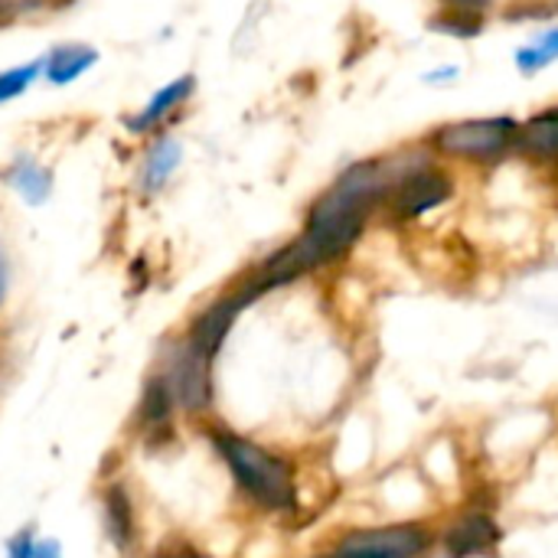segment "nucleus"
<instances>
[{
	"instance_id": "5701e85b",
	"label": "nucleus",
	"mask_w": 558,
	"mask_h": 558,
	"mask_svg": "<svg viewBox=\"0 0 558 558\" xmlns=\"http://www.w3.org/2000/svg\"><path fill=\"white\" fill-rule=\"evenodd\" d=\"M3 294H7V262L0 255V304H3Z\"/></svg>"
},
{
	"instance_id": "9d476101",
	"label": "nucleus",
	"mask_w": 558,
	"mask_h": 558,
	"mask_svg": "<svg viewBox=\"0 0 558 558\" xmlns=\"http://www.w3.org/2000/svg\"><path fill=\"white\" fill-rule=\"evenodd\" d=\"M98 62V52L85 43H65V46H56L46 62H43V72L52 85H69L75 82L82 72H88L92 65Z\"/></svg>"
},
{
	"instance_id": "7ed1b4c3",
	"label": "nucleus",
	"mask_w": 558,
	"mask_h": 558,
	"mask_svg": "<svg viewBox=\"0 0 558 558\" xmlns=\"http://www.w3.org/2000/svg\"><path fill=\"white\" fill-rule=\"evenodd\" d=\"M520 134V124L513 118H477V121H458L445 124L435 134V150L451 157H497L507 150V144Z\"/></svg>"
},
{
	"instance_id": "4468645a",
	"label": "nucleus",
	"mask_w": 558,
	"mask_h": 558,
	"mask_svg": "<svg viewBox=\"0 0 558 558\" xmlns=\"http://www.w3.org/2000/svg\"><path fill=\"white\" fill-rule=\"evenodd\" d=\"M520 144H523L530 154H539V157H556L558 154V108H546V111H539L536 118H530V121L520 128Z\"/></svg>"
},
{
	"instance_id": "1a4fd4ad",
	"label": "nucleus",
	"mask_w": 558,
	"mask_h": 558,
	"mask_svg": "<svg viewBox=\"0 0 558 558\" xmlns=\"http://www.w3.org/2000/svg\"><path fill=\"white\" fill-rule=\"evenodd\" d=\"M196 88V78L193 75H180L177 82H170V85H163L134 118H128L124 124L131 128V131H150L154 124H160L173 108H180L186 98H190V92Z\"/></svg>"
},
{
	"instance_id": "f257e3e1",
	"label": "nucleus",
	"mask_w": 558,
	"mask_h": 558,
	"mask_svg": "<svg viewBox=\"0 0 558 558\" xmlns=\"http://www.w3.org/2000/svg\"><path fill=\"white\" fill-rule=\"evenodd\" d=\"M389 177H386V163H356L350 167L311 209L304 235L291 245H284L281 252H275L252 278L255 291H268L278 284H288L294 278H301L304 271L327 265L333 258H340L343 252H350V245L360 239L366 216L373 209V203L386 193Z\"/></svg>"
},
{
	"instance_id": "dca6fc26",
	"label": "nucleus",
	"mask_w": 558,
	"mask_h": 558,
	"mask_svg": "<svg viewBox=\"0 0 558 558\" xmlns=\"http://www.w3.org/2000/svg\"><path fill=\"white\" fill-rule=\"evenodd\" d=\"M432 26L435 29H441V33H458V36H474V33H481L484 29V20H481V13L477 10H448V13H438L435 20H432Z\"/></svg>"
},
{
	"instance_id": "393cba45",
	"label": "nucleus",
	"mask_w": 558,
	"mask_h": 558,
	"mask_svg": "<svg viewBox=\"0 0 558 558\" xmlns=\"http://www.w3.org/2000/svg\"><path fill=\"white\" fill-rule=\"evenodd\" d=\"M167 558H203L199 553H177V556H167Z\"/></svg>"
},
{
	"instance_id": "2eb2a0df",
	"label": "nucleus",
	"mask_w": 558,
	"mask_h": 558,
	"mask_svg": "<svg viewBox=\"0 0 558 558\" xmlns=\"http://www.w3.org/2000/svg\"><path fill=\"white\" fill-rule=\"evenodd\" d=\"M173 402H177V399H173V392H170L167 376H154V379L147 383V389H144V399H141V422H144L147 428L163 425Z\"/></svg>"
},
{
	"instance_id": "9b49d317",
	"label": "nucleus",
	"mask_w": 558,
	"mask_h": 558,
	"mask_svg": "<svg viewBox=\"0 0 558 558\" xmlns=\"http://www.w3.org/2000/svg\"><path fill=\"white\" fill-rule=\"evenodd\" d=\"M7 183L29 203V206H43L49 190H52V173L46 167H39L33 157H16L13 167L7 170Z\"/></svg>"
},
{
	"instance_id": "6e6552de",
	"label": "nucleus",
	"mask_w": 558,
	"mask_h": 558,
	"mask_svg": "<svg viewBox=\"0 0 558 558\" xmlns=\"http://www.w3.org/2000/svg\"><path fill=\"white\" fill-rule=\"evenodd\" d=\"M500 543V526L487 513H471L448 533V556L474 558L490 556Z\"/></svg>"
},
{
	"instance_id": "a211bd4d",
	"label": "nucleus",
	"mask_w": 558,
	"mask_h": 558,
	"mask_svg": "<svg viewBox=\"0 0 558 558\" xmlns=\"http://www.w3.org/2000/svg\"><path fill=\"white\" fill-rule=\"evenodd\" d=\"M556 56H558V29H553V33H546L536 46L520 49V52H517V65H520L523 72H536V69L549 65Z\"/></svg>"
},
{
	"instance_id": "f8f14e48",
	"label": "nucleus",
	"mask_w": 558,
	"mask_h": 558,
	"mask_svg": "<svg viewBox=\"0 0 558 558\" xmlns=\"http://www.w3.org/2000/svg\"><path fill=\"white\" fill-rule=\"evenodd\" d=\"M105 530L118 549H128L134 543V513H131V497L124 487L111 484L105 490Z\"/></svg>"
},
{
	"instance_id": "0eeeda50",
	"label": "nucleus",
	"mask_w": 558,
	"mask_h": 558,
	"mask_svg": "<svg viewBox=\"0 0 558 558\" xmlns=\"http://www.w3.org/2000/svg\"><path fill=\"white\" fill-rule=\"evenodd\" d=\"M167 383H170L173 399L183 409L199 412V409L209 405V396H213V386H209V360L199 356L196 350H190L186 343L177 350Z\"/></svg>"
},
{
	"instance_id": "aec40b11",
	"label": "nucleus",
	"mask_w": 558,
	"mask_h": 558,
	"mask_svg": "<svg viewBox=\"0 0 558 558\" xmlns=\"http://www.w3.org/2000/svg\"><path fill=\"white\" fill-rule=\"evenodd\" d=\"M33 558H62V549L56 539H46V543H36V556Z\"/></svg>"
},
{
	"instance_id": "423d86ee",
	"label": "nucleus",
	"mask_w": 558,
	"mask_h": 558,
	"mask_svg": "<svg viewBox=\"0 0 558 558\" xmlns=\"http://www.w3.org/2000/svg\"><path fill=\"white\" fill-rule=\"evenodd\" d=\"M451 196V180L441 170H415L399 180V186L389 193V206L402 219H415L435 206H441Z\"/></svg>"
},
{
	"instance_id": "4be33fe9",
	"label": "nucleus",
	"mask_w": 558,
	"mask_h": 558,
	"mask_svg": "<svg viewBox=\"0 0 558 558\" xmlns=\"http://www.w3.org/2000/svg\"><path fill=\"white\" fill-rule=\"evenodd\" d=\"M448 3H451L454 10H481L487 0H448Z\"/></svg>"
},
{
	"instance_id": "412c9836",
	"label": "nucleus",
	"mask_w": 558,
	"mask_h": 558,
	"mask_svg": "<svg viewBox=\"0 0 558 558\" xmlns=\"http://www.w3.org/2000/svg\"><path fill=\"white\" fill-rule=\"evenodd\" d=\"M16 20V3L13 0H0V29L10 26Z\"/></svg>"
},
{
	"instance_id": "39448f33",
	"label": "nucleus",
	"mask_w": 558,
	"mask_h": 558,
	"mask_svg": "<svg viewBox=\"0 0 558 558\" xmlns=\"http://www.w3.org/2000/svg\"><path fill=\"white\" fill-rule=\"evenodd\" d=\"M248 301H255V294H252L248 284H245L242 291H235V294L219 298L209 311H203V314L193 320V330H190V337H186V347L196 350L199 356H206V360L213 363V356L219 353L226 333L232 330V320L239 317V311H242Z\"/></svg>"
},
{
	"instance_id": "6ab92c4d",
	"label": "nucleus",
	"mask_w": 558,
	"mask_h": 558,
	"mask_svg": "<svg viewBox=\"0 0 558 558\" xmlns=\"http://www.w3.org/2000/svg\"><path fill=\"white\" fill-rule=\"evenodd\" d=\"M36 556V539L29 533H20L7 543V558H33Z\"/></svg>"
},
{
	"instance_id": "b1692460",
	"label": "nucleus",
	"mask_w": 558,
	"mask_h": 558,
	"mask_svg": "<svg viewBox=\"0 0 558 558\" xmlns=\"http://www.w3.org/2000/svg\"><path fill=\"white\" fill-rule=\"evenodd\" d=\"M39 3H46V7H69L72 0H39Z\"/></svg>"
},
{
	"instance_id": "20e7f679",
	"label": "nucleus",
	"mask_w": 558,
	"mask_h": 558,
	"mask_svg": "<svg viewBox=\"0 0 558 558\" xmlns=\"http://www.w3.org/2000/svg\"><path fill=\"white\" fill-rule=\"evenodd\" d=\"M428 549V533L418 526H392L353 533L330 558H418Z\"/></svg>"
},
{
	"instance_id": "f3484780",
	"label": "nucleus",
	"mask_w": 558,
	"mask_h": 558,
	"mask_svg": "<svg viewBox=\"0 0 558 558\" xmlns=\"http://www.w3.org/2000/svg\"><path fill=\"white\" fill-rule=\"evenodd\" d=\"M39 72H43V62H26V65H16V69L0 72V105L10 101V98H16V95H23L36 82Z\"/></svg>"
},
{
	"instance_id": "f03ea898",
	"label": "nucleus",
	"mask_w": 558,
	"mask_h": 558,
	"mask_svg": "<svg viewBox=\"0 0 558 558\" xmlns=\"http://www.w3.org/2000/svg\"><path fill=\"white\" fill-rule=\"evenodd\" d=\"M216 451L229 464L235 484L262 507V510H291L294 507V471L278 454L258 448L229 432H216Z\"/></svg>"
},
{
	"instance_id": "ddd939ff",
	"label": "nucleus",
	"mask_w": 558,
	"mask_h": 558,
	"mask_svg": "<svg viewBox=\"0 0 558 558\" xmlns=\"http://www.w3.org/2000/svg\"><path fill=\"white\" fill-rule=\"evenodd\" d=\"M180 157H183V147L177 141H170V137H163L157 147H150V154L144 160V170H141L144 193H157L170 180V173L180 167Z\"/></svg>"
}]
</instances>
